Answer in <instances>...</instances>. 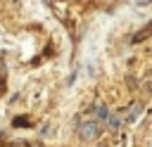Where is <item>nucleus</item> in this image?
Wrapping results in <instances>:
<instances>
[{
    "instance_id": "nucleus-2",
    "label": "nucleus",
    "mask_w": 152,
    "mask_h": 147,
    "mask_svg": "<svg viewBox=\"0 0 152 147\" xmlns=\"http://www.w3.org/2000/svg\"><path fill=\"white\" fill-rule=\"evenodd\" d=\"M147 36H152V21H150V24H147V26H145V28H142L133 40H142V38H147Z\"/></svg>"
},
{
    "instance_id": "nucleus-1",
    "label": "nucleus",
    "mask_w": 152,
    "mask_h": 147,
    "mask_svg": "<svg viewBox=\"0 0 152 147\" xmlns=\"http://www.w3.org/2000/svg\"><path fill=\"white\" fill-rule=\"evenodd\" d=\"M78 135H81L83 140H93V138H97V135H100V126H97V123H93V121H88V123H83V126H81Z\"/></svg>"
},
{
    "instance_id": "nucleus-3",
    "label": "nucleus",
    "mask_w": 152,
    "mask_h": 147,
    "mask_svg": "<svg viewBox=\"0 0 152 147\" xmlns=\"http://www.w3.org/2000/svg\"><path fill=\"white\" fill-rule=\"evenodd\" d=\"M97 114H100V119H107V116H109V111H107L104 107H100V109H97Z\"/></svg>"
}]
</instances>
